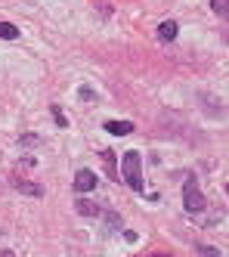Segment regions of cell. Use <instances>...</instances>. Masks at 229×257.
<instances>
[{"mask_svg":"<svg viewBox=\"0 0 229 257\" xmlns=\"http://www.w3.org/2000/svg\"><path fill=\"white\" fill-rule=\"evenodd\" d=\"M74 211L84 214V217H99L102 214V208L96 205V201H90V198H78V201H74Z\"/></svg>","mask_w":229,"mask_h":257,"instance_id":"cell-5","label":"cell"},{"mask_svg":"<svg viewBox=\"0 0 229 257\" xmlns=\"http://www.w3.org/2000/svg\"><path fill=\"white\" fill-rule=\"evenodd\" d=\"M226 192H229V186H226Z\"/></svg>","mask_w":229,"mask_h":257,"instance_id":"cell-17","label":"cell"},{"mask_svg":"<svg viewBox=\"0 0 229 257\" xmlns=\"http://www.w3.org/2000/svg\"><path fill=\"white\" fill-rule=\"evenodd\" d=\"M226 44H229V31H226Z\"/></svg>","mask_w":229,"mask_h":257,"instance_id":"cell-16","label":"cell"},{"mask_svg":"<svg viewBox=\"0 0 229 257\" xmlns=\"http://www.w3.org/2000/svg\"><path fill=\"white\" fill-rule=\"evenodd\" d=\"M90 189H96V174H93V171H78V174H74V192H90Z\"/></svg>","mask_w":229,"mask_h":257,"instance_id":"cell-4","label":"cell"},{"mask_svg":"<svg viewBox=\"0 0 229 257\" xmlns=\"http://www.w3.org/2000/svg\"><path fill=\"white\" fill-rule=\"evenodd\" d=\"M177 34H180V25H177L174 19H167V22L158 25V41H164V44H167V41H174Z\"/></svg>","mask_w":229,"mask_h":257,"instance_id":"cell-7","label":"cell"},{"mask_svg":"<svg viewBox=\"0 0 229 257\" xmlns=\"http://www.w3.org/2000/svg\"><path fill=\"white\" fill-rule=\"evenodd\" d=\"M10 183H13V189H19V192H25V195H31V198H41L44 195V186L41 183H31V180H22V177H10Z\"/></svg>","mask_w":229,"mask_h":257,"instance_id":"cell-3","label":"cell"},{"mask_svg":"<svg viewBox=\"0 0 229 257\" xmlns=\"http://www.w3.org/2000/svg\"><path fill=\"white\" fill-rule=\"evenodd\" d=\"M53 118H56V124H59V127H68V121H65V115H62L59 105H53Z\"/></svg>","mask_w":229,"mask_h":257,"instance_id":"cell-11","label":"cell"},{"mask_svg":"<svg viewBox=\"0 0 229 257\" xmlns=\"http://www.w3.org/2000/svg\"><path fill=\"white\" fill-rule=\"evenodd\" d=\"M81 99L90 102V99H96V96H93V90H90V87H81Z\"/></svg>","mask_w":229,"mask_h":257,"instance_id":"cell-13","label":"cell"},{"mask_svg":"<svg viewBox=\"0 0 229 257\" xmlns=\"http://www.w3.org/2000/svg\"><path fill=\"white\" fill-rule=\"evenodd\" d=\"M118 174L127 180V186H130L133 192H143V158H140L137 149L124 152V158H121V171H118Z\"/></svg>","mask_w":229,"mask_h":257,"instance_id":"cell-1","label":"cell"},{"mask_svg":"<svg viewBox=\"0 0 229 257\" xmlns=\"http://www.w3.org/2000/svg\"><path fill=\"white\" fill-rule=\"evenodd\" d=\"M149 257H174V254H149Z\"/></svg>","mask_w":229,"mask_h":257,"instance_id":"cell-15","label":"cell"},{"mask_svg":"<svg viewBox=\"0 0 229 257\" xmlns=\"http://www.w3.org/2000/svg\"><path fill=\"white\" fill-rule=\"evenodd\" d=\"M0 38H4V41H16L19 38V28L10 25V22H0Z\"/></svg>","mask_w":229,"mask_h":257,"instance_id":"cell-8","label":"cell"},{"mask_svg":"<svg viewBox=\"0 0 229 257\" xmlns=\"http://www.w3.org/2000/svg\"><path fill=\"white\" fill-rule=\"evenodd\" d=\"M211 10L220 16V19H229V0H211Z\"/></svg>","mask_w":229,"mask_h":257,"instance_id":"cell-9","label":"cell"},{"mask_svg":"<svg viewBox=\"0 0 229 257\" xmlns=\"http://www.w3.org/2000/svg\"><path fill=\"white\" fill-rule=\"evenodd\" d=\"M0 257H16V254H13L10 248H0Z\"/></svg>","mask_w":229,"mask_h":257,"instance_id":"cell-14","label":"cell"},{"mask_svg":"<svg viewBox=\"0 0 229 257\" xmlns=\"http://www.w3.org/2000/svg\"><path fill=\"white\" fill-rule=\"evenodd\" d=\"M102 158H105V164H108V174H111V180H121V174H118V168H114V155L105 149L102 152Z\"/></svg>","mask_w":229,"mask_h":257,"instance_id":"cell-10","label":"cell"},{"mask_svg":"<svg viewBox=\"0 0 229 257\" xmlns=\"http://www.w3.org/2000/svg\"><path fill=\"white\" fill-rule=\"evenodd\" d=\"M102 127H105L111 137H127V134H133V124L130 121H105Z\"/></svg>","mask_w":229,"mask_h":257,"instance_id":"cell-6","label":"cell"},{"mask_svg":"<svg viewBox=\"0 0 229 257\" xmlns=\"http://www.w3.org/2000/svg\"><path fill=\"white\" fill-rule=\"evenodd\" d=\"M198 251L207 254V257H217V254H220V248H211V245H198Z\"/></svg>","mask_w":229,"mask_h":257,"instance_id":"cell-12","label":"cell"},{"mask_svg":"<svg viewBox=\"0 0 229 257\" xmlns=\"http://www.w3.org/2000/svg\"><path fill=\"white\" fill-rule=\"evenodd\" d=\"M204 195H201V189H198V183H195V177L189 174L186 177V183H183V208L189 211V214H198V211H204Z\"/></svg>","mask_w":229,"mask_h":257,"instance_id":"cell-2","label":"cell"}]
</instances>
